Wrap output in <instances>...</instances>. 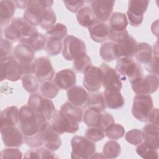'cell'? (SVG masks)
<instances>
[{"label": "cell", "mask_w": 159, "mask_h": 159, "mask_svg": "<svg viewBox=\"0 0 159 159\" xmlns=\"http://www.w3.org/2000/svg\"><path fill=\"white\" fill-rule=\"evenodd\" d=\"M76 82V73L73 70L63 69L58 71L53 78V83L60 89H68Z\"/></svg>", "instance_id": "obj_19"}, {"label": "cell", "mask_w": 159, "mask_h": 159, "mask_svg": "<svg viewBox=\"0 0 159 159\" xmlns=\"http://www.w3.org/2000/svg\"><path fill=\"white\" fill-rule=\"evenodd\" d=\"M136 152L144 159H158V151L148 147L143 142L140 143L136 147Z\"/></svg>", "instance_id": "obj_43"}, {"label": "cell", "mask_w": 159, "mask_h": 159, "mask_svg": "<svg viewBox=\"0 0 159 159\" xmlns=\"http://www.w3.org/2000/svg\"><path fill=\"white\" fill-rule=\"evenodd\" d=\"M120 145L115 140H108L103 146L102 154L106 158H117L120 155Z\"/></svg>", "instance_id": "obj_34"}, {"label": "cell", "mask_w": 159, "mask_h": 159, "mask_svg": "<svg viewBox=\"0 0 159 159\" xmlns=\"http://www.w3.org/2000/svg\"><path fill=\"white\" fill-rule=\"evenodd\" d=\"M132 91L137 94H150L158 88V77L154 75H148L130 81Z\"/></svg>", "instance_id": "obj_11"}, {"label": "cell", "mask_w": 159, "mask_h": 159, "mask_svg": "<svg viewBox=\"0 0 159 159\" xmlns=\"http://www.w3.org/2000/svg\"><path fill=\"white\" fill-rule=\"evenodd\" d=\"M39 32L35 27L29 24L24 17H15L4 30V37L11 43L19 41L24 43Z\"/></svg>", "instance_id": "obj_1"}, {"label": "cell", "mask_w": 159, "mask_h": 159, "mask_svg": "<svg viewBox=\"0 0 159 159\" xmlns=\"http://www.w3.org/2000/svg\"><path fill=\"white\" fill-rule=\"evenodd\" d=\"M16 4L14 1H0V21L1 27L7 25L16 11Z\"/></svg>", "instance_id": "obj_26"}, {"label": "cell", "mask_w": 159, "mask_h": 159, "mask_svg": "<svg viewBox=\"0 0 159 159\" xmlns=\"http://www.w3.org/2000/svg\"><path fill=\"white\" fill-rule=\"evenodd\" d=\"M91 66L92 62L91 58L87 53L73 60V68L77 73H84Z\"/></svg>", "instance_id": "obj_42"}, {"label": "cell", "mask_w": 159, "mask_h": 159, "mask_svg": "<svg viewBox=\"0 0 159 159\" xmlns=\"http://www.w3.org/2000/svg\"><path fill=\"white\" fill-rule=\"evenodd\" d=\"M72 148L71 158L73 159L91 158L96 153V145L94 142L86 137L75 135L71 140Z\"/></svg>", "instance_id": "obj_3"}, {"label": "cell", "mask_w": 159, "mask_h": 159, "mask_svg": "<svg viewBox=\"0 0 159 159\" xmlns=\"http://www.w3.org/2000/svg\"><path fill=\"white\" fill-rule=\"evenodd\" d=\"M125 140L132 145H138L143 142L142 130L133 129L128 131L125 135Z\"/></svg>", "instance_id": "obj_46"}, {"label": "cell", "mask_w": 159, "mask_h": 159, "mask_svg": "<svg viewBox=\"0 0 159 159\" xmlns=\"http://www.w3.org/2000/svg\"><path fill=\"white\" fill-rule=\"evenodd\" d=\"M137 61L145 65L148 64L153 58V50L152 47L146 42H140L138 44L137 51L135 55Z\"/></svg>", "instance_id": "obj_30"}, {"label": "cell", "mask_w": 159, "mask_h": 159, "mask_svg": "<svg viewBox=\"0 0 159 159\" xmlns=\"http://www.w3.org/2000/svg\"><path fill=\"white\" fill-rule=\"evenodd\" d=\"M68 30L66 27L61 23H57L47 30L48 37L62 40L67 35Z\"/></svg>", "instance_id": "obj_44"}, {"label": "cell", "mask_w": 159, "mask_h": 159, "mask_svg": "<svg viewBox=\"0 0 159 159\" xmlns=\"http://www.w3.org/2000/svg\"><path fill=\"white\" fill-rule=\"evenodd\" d=\"M1 134L2 142L7 147L18 148L24 143V136L16 126L1 127Z\"/></svg>", "instance_id": "obj_15"}, {"label": "cell", "mask_w": 159, "mask_h": 159, "mask_svg": "<svg viewBox=\"0 0 159 159\" xmlns=\"http://www.w3.org/2000/svg\"><path fill=\"white\" fill-rule=\"evenodd\" d=\"M40 89V93L43 97L50 99L55 98L59 92V88L51 81L43 82Z\"/></svg>", "instance_id": "obj_41"}, {"label": "cell", "mask_w": 159, "mask_h": 159, "mask_svg": "<svg viewBox=\"0 0 159 159\" xmlns=\"http://www.w3.org/2000/svg\"><path fill=\"white\" fill-rule=\"evenodd\" d=\"M104 134L109 139L117 140L124 137L125 129L121 124L114 122L106 128L104 130Z\"/></svg>", "instance_id": "obj_40"}, {"label": "cell", "mask_w": 159, "mask_h": 159, "mask_svg": "<svg viewBox=\"0 0 159 159\" xmlns=\"http://www.w3.org/2000/svg\"><path fill=\"white\" fill-rule=\"evenodd\" d=\"M83 73V84L84 88L90 93L98 91L102 85V72L100 68L92 65Z\"/></svg>", "instance_id": "obj_16"}, {"label": "cell", "mask_w": 159, "mask_h": 159, "mask_svg": "<svg viewBox=\"0 0 159 159\" xmlns=\"http://www.w3.org/2000/svg\"><path fill=\"white\" fill-rule=\"evenodd\" d=\"M85 137L94 142H97L104 138L105 134L97 127H89L85 132Z\"/></svg>", "instance_id": "obj_47"}, {"label": "cell", "mask_w": 159, "mask_h": 159, "mask_svg": "<svg viewBox=\"0 0 159 159\" xmlns=\"http://www.w3.org/2000/svg\"><path fill=\"white\" fill-rule=\"evenodd\" d=\"M34 51L32 48L22 43H19L14 49V57L20 63H27L34 61Z\"/></svg>", "instance_id": "obj_25"}, {"label": "cell", "mask_w": 159, "mask_h": 159, "mask_svg": "<svg viewBox=\"0 0 159 159\" xmlns=\"http://www.w3.org/2000/svg\"><path fill=\"white\" fill-rule=\"evenodd\" d=\"M149 1L146 0H130L128 2L127 11V20L132 27L140 26L143 20V14L146 12Z\"/></svg>", "instance_id": "obj_12"}, {"label": "cell", "mask_w": 159, "mask_h": 159, "mask_svg": "<svg viewBox=\"0 0 159 159\" xmlns=\"http://www.w3.org/2000/svg\"><path fill=\"white\" fill-rule=\"evenodd\" d=\"M22 152L14 147H7L2 150L0 152V158L2 159H9V158H22Z\"/></svg>", "instance_id": "obj_48"}, {"label": "cell", "mask_w": 159, "mask_h": 159, "mask_svg": "<svg viewBox=\"0 0 159 159\" xmlns=\"http://www.w3.org/2000/svg\"><path fill=\"white\" fill-rule=\"evenodd\" d=\"M129 35L128 31L126 29L122 31H113L110 30L108 39H109L111 42L118 43L127 38Z\"/></svg>", "instance_id": "obj_51"}, {"label": "cell", "mask_w": 159, "mask_h": 159, "mask_svg": "<svg viewBox=\"0 0 159 159\" xmlns=\"http://www.w3.org/2000/svg\"><path fill=\"white\" fill-rule=\"evenodd\" d=\"M153 58H152V61L148 64L145 65V68L152 75L158 76V51L156 52V53L155 52H153Z\"/></svg>", "instance_id": "obj_52"}, {"label": "cell", "mask_w": 159, "mask_h": 159, "mask_svg": "<svg viewBox=\"0 0 159 159\" xmlns=\"http://www.w3.org/2000/svg\"><path fill=\"white\" fill-rule=\"evenodd\" d=\"M19 110L15 106H9L1 113V127L4 126H16L19 122Z\"/></svg>", "instance_id": "obj_27"}, {"label": "cell", "mask_w": 159, "mask_h": 159, "mask_svg": "<svg viewBox=\"0 0 159 159\" xmlns=\"http://www.w3.org/2000/svg\"><path fill=\"white\" fill-rule=\"evenodd\" d=\"M23 72L19 62L11 55L1 58V81L15 82L21 79Z\"/></svg>", "instance_id": "obj_8"}, {"label": "cell", "mask_w": 159, "mask_h": 159, "mask_svg": "<svg viewBox=\"0 0 159 159\" xmlns=\"http://www.w3.org/2000/svg\"><path fill=\"white\" fill-rule=\"evenodd\" d=\"M50 120L53 130L58 135L75 134L79 129V123L70 119L60 110H56Z\"/></svg>", "instance_id": "obj_10"}, {"label": "cell", "mask_w": 159, "mask_h": 159, "mask_svg": "<svg viewBox=\"0 0 159 159\" xmlns=\"http://www.w3.org/2000/svg\"><path fill=\"white\" fill-rule=\"evenodd\" d=\"M86 44L80 39L72 35H66L63 41L62 54L67 61H73L86 53Z\"/></svg>", "instance_id": "obj_6"}, {"label": "cell", "mask_w": 159, "mask_h": 159, "mask_svg": "<svg viewBox=\"0 0 159 159\" xmlns=\"http://www.w3.org/2000/svg\"><path fill=\"white\" fill-rule=\"evenodd\" d=\"M39 132L45 147L54 152L61 147V140L59 135L53 130L50 123L48 121L42 125Z\"/></svg>", "instance_id": "obj_17"}, {"label": "cell", "mask_w": 159, "mask_h": 159, "mask_svg": "<svg viewBox=\"0 0 159 159\" xmlns=\"http://www.w3.org/2000/svg\"><path fill=\"white\" fill-rule=\"evenodd\" d=\"M29 1H15V3L17 8L26 9Z\"/></svg>", "instance_id": "obj_56"}, {"label": "cell", "mask_w": 159, "mask_h": 159, "mask_svg": "<svg viewBox=\"0 0 159 159\" xmlns=\"http://www.w3.org/2000/svg\"><path fill=\"white\" fill-rule=\"evenodd\" d=\"M24 141L28 146L32 148L39 147L43 144L42 135L40 132L32 136L24 137Z\"/></svg>", "instance_id": "obj_50"}, {"label": "cell", "mask_w": 159, "mask_h": 159, "mask_svg": "<svg viewBox=\"0 0 159 159\" xmlns=\"http://www.w3.org/2000/svg\"><path fill=\"white\" fill-rule=\"evenodd\" d=\"M143 142L149 147L157 150H158V125L152 123L147 124L142 130Z\"/></svg>", "instance_id": "obj_22"}, {"label": "cell", "mask_w": 159, "mask_h": 159, "mask_svg": "<svg viewBox=\"0 0 159 159\" xmlns=\"http://www.w3.org/2000/svg\"><path fill=\"white\" fill-rule=\"evenodd\" d=\"M100 116L101 112L87 109L84 111L83 116V122L88 127H98Z\"/></svg>", "instance_id": "obj_45"}, {"label": "cell", "mask_w": 159, "mask_h": 159, "mask_svg": "<svg viewBox=\"0 0 159 159\" xmlns=\"http://www.w3.org/2000/svg\"><path fill=\"white\" fill-rule=\"evenodd\" d=\"M88 29L91 39L95 42L103 43L109 38L110 29L105 22L96 20Z\"/></svg>", "instance_id": "obj_23"}, {"label": "cell", "mask_w": 159, "mask_h": 159, "mask_svg": "<svg viewBox=\"0 0 159 159\" xmlns=\"http://www.w3.org/2000/svg\"><path fill=\"white\" fill-rule=\"evenodd\" d=\"M23 88L26 91L34 93L37 91L39 87V81L33 75H24L21 78Z\"/></svg>", "instance_id": "obj_39"}, {"label": "cell", "mask_w": 159, "mask_h": 159, "mask_svg": "<svg viewBox=\"0 0 159 159\" xmlns=\"http://www.w3.org/2000/svg\"><path fill=\"white\" fill-rule=\"evenodd\" d=\"M128 20L126 15L122 12H113L109 18V29L113 31H122L126 29Z\"/></svg>", "instance_id": "obj_31"}, {"label": "cell", "mask_w": 159, "mask_h": 159, "mask_svg": "<svg viewBox=\"0 0 159 159\" xmlns=\"http://www.w3.org/2000/svg\"><path fill=\"white\" fill-rule=\"evenodd\" d=\"M35 66V76L40 82L51 81L54 75L55 71L52 64L47 57H40L34 60Z\"/></svg>", "instance_id": "obj_14"}, {"label": "cell", "mask_w": 159, "mask_h": 159, "mask_svg": "<svg viewBox=\"0 0 159 159\" xmlns=\"http://www.w3.org/2000/svg\"><path fill=\"white\" fill-rule=\"evenodd\" d=\"M53 3V1L48 0L29 1L24 12V19L34 27L39 25L43 12L45 9L51 7Z\"/></svg>", "instance_id": "obj_5"}, {"label": "cell", "mask_w": 159, "mask_h": 159, "mask_svg": "<svg viewBox=\"0 0 159 159\" xmlns=\"http://www.w3.org/2000/svg\"><path fill=\"white\" fill-rule=\"evenodd\" d=\"M114 122V119L113 116L109 112L103 111L101 112L100 119L97 127H98L99 129L104 132L106 128Z\"/></svg>", "instance_id": "obj_49"}, {"label": "cell", "mask_w": 159, "mask_h": 159, "mask_svg": "<svg viewBox=\"0 0 159 159\" xmlns=\"http://www.w3.org/2000/svg\"><path fill=\"white\" fill-rule=\"evenodd\" d=\"M99 55L106 62H111L118 59L116 43L113 42H104L99 48Z\"/></svg>", "instance_id": "obj_32"}, {"label": "cell", "mask_w": 159, "mask_h": 159, "mask_svg": "<svg viewBox=\"0 0 159 159\" xmlns=\"http://www.w3.org/2000/svg\"><path fill=\"white\" fill-rule=\"evenodd\" d=\"M89 2L96 20L105 22L109 19L115 4L114 1L95 0Z\"/></svg>", "instance_id": "obj_18"}, {"label": "cell", "mask_w": 159, "mask_h": 159, "mask_svg": "<svg viewBox=\"0 0 159 159\" xmlns=\"http://www.w3.org/2000/svg\"><path fill=\"white\" fill-rule=\"evenodd\" d=\"M57 20L56 15L52 7L47 8L43 12L39 25L44 30H48L55 24Z\"/></svg>", "instance_id": "obj_36"}, {"label": "cell", "mask_w": 159, "mask_h": 159, "mask_svg": "<svg viewBox=\"0 0 159 159\" xmlns=\"http://www.w3.org/2000/svg\"><path fill=\"white\" fill-rule=\"evenodd\" d=\"M153 103L150 94H139L134 96L132 107V114L138 120L145 122L151 110L153 109Z\"/></svg>", "instance_id": "obj_7"}, {"label": "cell", "mask_w": 159, "mask_h": 159, "mask_svg": "<svg viewBox=\"0 0 159 159\" xmlns=\"http://www.w3.org/2000/svg\"><path fill=\"white\" fill-rule=\"evenodd\" d=\"M116 43L118 58H132L135 56L138 43L136 40L130 35H129L128 37L123 40Z\"/></svg>", "instance_id": "obj_20"}, {"label": "cell", "mask_w": 159, "mask_h": 159, "mask_svg": "<svg viewBox=\"0 0 159 159\" xmlns=\"http://www.w3.org/2000/svg\"><path fill=\"white\" fill-rule=\"evenodd\" d=\"M25 158H58L53 151L45 148H38L28 150L24 156Z\"/></svg>", "instance_id": "obj_35"}, {"label": "cell", "mask_w": 159, "mask_h": 159, "mask_svg": "<svg viewBox=\"0 0 159 159\" xmlns=\"http://www.w3.org/2000/svg\"><path fill=\"white\" fill-rule=\"evenodd\" d=\"M47 37L41 33H37L24 43L29 45L34 52L43 50L46 47Z\"/></svg>", "instance_id": "obj_37"}, {"label": "cell", "mask_w": 159, "mask_h": 159, "mask_svg": "<svg viewBox=\"0 0 159 159\" xmlns=\"http://www.w3.org/2000/svg\"><path fill=\"white\" fill-rule=\"evenodd\" d=\"M27 104L36 112L42 114L48 121L56 111L53 102L50 99L43 97L39 93H32L28 99Z\"/></svg>", "instance_id": "obj_9"}, {"label": "cell", "mask_w": 159, "mask_h": 159, "mask_svg": "<svg viewBox=\"0 0 159 159\" xmlns=\"http://www.w3.org/2000/svg\"><path fill=\"white\" fill-rule=\"evenodd\" d=\"M60 111L70 119L78 123L82 121L83 116L82 109L78 107L73 106L69 101L65 102L61 106Z\"/></svg>", "instance_id": "obj_33"}, {"label": "cell", "mask_w": 159, "mask_h": 159, "mask_svg": "<svg viewBox=\"0 0 159 159\" xmlns=\"http://www.w3.org/2000/svg\"><path fill=\"white\" fill-rule=\"evenodd\" d=\"M1 58L11 55L12 45L11 42L2 38L1 39Z\"/></svg>", "instance_id": "obj_54"}, {"label": "cell", "mask_w": 159, "mask_h": 159, "mask_svg": "<svg viewBox=\"0 0 159 159\" xmlns=\"http://www.w3.org/2000/svg\"><path fill=\"white\" fill-rule=\"evenodd\" d=\"M76 19L81 26L86 28L91 26L96 20L93 11L88 6H83L77 12Z\"/></svg>", "instance_id": "obj_28"}, {"label": "cell", "mask_w": 159, "mask_h": 159, "mask_svg": "<svg viewBox=\"0 0 159 159\" xmlns=\"http://www.w3.org/2000/svg\"><path fill=\"white\" fill-rule=\"evenodd\" d=\"M158 108H153L151 110L148 118V121L150 123H152L155 125H158Z\"/></svg>", "instance_id": "obj_55"}, {"label": "cell", "mask_w": 159, "mask_h": 159, "mask_svg": "<svg viewBox=\"0 0 159 159\" xmlns=\"http://www.w3.org/2000/svg\"><path fill=\"white\" fill-rule=\"evenodd\" d=\"M46 122L47 120L42 114L36 112L28 104L22 106L19 109V127L24 137L37 134L42 125Z\"/></svg>", "instance_id": "obj_2"}, {"label": "cell", "mask_w": 159, "mask_h": 159, "mask_svg": "<svg viewBox=\"0 0 159 159\" xmlns=\"http://www.w3.org/2000/svg\"><path fill=\"white\" fill-rule=\"evenodd\" d=\"M87 106L89 109L98 112H102L105 111L106 104L104 96L101 92L96 91L88 94Z\"/></svg>", "instance_id": "obj_29"}, {"label": "cell", "mask_w": 159, "mask_h": 159, "mask_svg": "<svg viewBox=\"0 0 159 159\" xmlns=\"http://www.w3.org/2000/svg\"><path fill=\"white\" fill-rule=\"evenodd\" d=\"M116 70L123 80H129L130 81L143 76V70L140 64L132 58H119L116 63Z\"/></svg>", "instance_id": "obj_4"}, {"label": "cell", "mask_w": 159, "mask_h": 159, "mask_svg": "<svg viewBox=\"0 0 159 159\" xmlns=\"http://www.w3.org/2000/svg\"><path fill=\"white\" fill-rule=\"evenodd\" d=\"M63 49V42L61 40L50 37H47L45 50L50 56L58 55Z\"/></svg>", "instance_id": "obj_38"}, {"label": "cell", "mask_w": 159, "mask_h": 159, "mask_svg": "<svg viewBox=\"0 0 159 159\" xmlns=\"http://www.w3.org/2000/svg\"><path fill=\"white\" fill-rule=\"evenodd\" d=\"M106 106L111 109L122 108L125 105V99L118 90H107L103 92Z\"/></svg>", "instance_id": "obj_24"}, {"label": "cell", "mask_w": 159, "mask_h": 159, "mask_svg": "<svg viewBox=\"0 0 159 159\" xmlns=\"http://www.w3.org/2000/svg\"><path fill=\"white\" fill-rule=\"evenodd\" d=\"M99 68L102 72V85L104 88L120 91L122 88V83L118 72L105 63H102Z\"/></svg>", "instance_id": "obj_13"}, {"label": "cell", "mask_w": 159, "mask_h": 159, "mask_svg": "<svg viewBox=\"0 0 159 159\" xmlns=\"http://www.w3.org/2000/svg\"><path fill=\"white\" fill-rule=\"evenodd\" d=\"M68 101L75 106L84 108L87 106L88 94L87 91L80 86H73L66 92Z\"/></svg>", "instance_id": "obj_21"}, {"label": "cell", "mask_w": 159, "mask_h": 159, "mask_svg": "<svg viewBox=\"0 0 159 159\" xmlns=\"http://www.w3.org/2000/svg\"><path fill=\"white\" fill-rule=\"evenodd\" d=\"M63 3L66 9L73 12L77 13V12L83 7L84 1H65Z\"/></svg>", "instance_id": "obj_53"}]
</instances>
